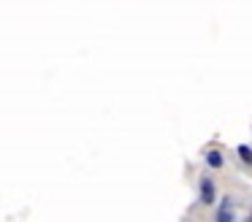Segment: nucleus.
<instances>
[{"mask_svg": "<svg viewBox=\"0 0 252 222\" xmlns=\"http://www.w3.org/2000/svg\"><path fill=\"white\" fill-rule=\"evenodd\" d=\"M198 200L203 206L217 203V184H214L212 176H201V182H198Z\"/></svg>", "mask_w": 252, "mask_h": 222, "instance_id": "nucleus-1", "label": "nucleus"}, {"mask_svg": "<svg viewBox=\"0 0 252 222\" xmlns=\"http://www.w3.org/2000/svg\"><path fill=\"white\" fill-rule=\"evenodd\" d=\"M214 222H236L233 198H230V195H222V200H220V206H217V217H214Z\"/></svg>", "mask_w": 252, "mask_h": 222, "instance_id": "nucleus-2", "label": "nucleus"}, {"mask_svg": "<svg viewBox=\"0 0 252 222\" xmlns=\"http://www.w3.org/2000/svg\"><path fill=\"white\" fill-rule=\"evenodd\" d=\"M203 157H206V168H212V171H220V168L225 165V157L220 149H209Z\"/></svg>", "mask_w": 252, "mask_h": 222, "instance_id": "nucleus-3", "label": "nucleus"}, {"mask_svg": "<svg viewBox=\"0 0 252 222\" xmlns=\"http://www.w3.org/2000/svg\"><path fill=\"white\" fill-rule=\"evenodd\" d=\"M236 157L244 160L247 165H252V146L250 144H239V146H236Z\"/></svg>", "mask_w": 252, "mask_h": 222, "instance_id": "nucleus-4", "label": "nucleus"}]
</instances>
